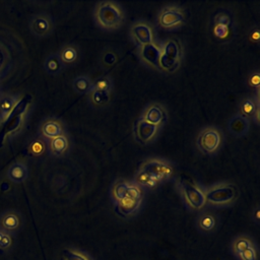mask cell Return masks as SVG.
I'll return each instance as SVG.
<instances>
[{
	"instance_id": "13",
	"label": "cell",
	"mask_w": 260,
	"mask_h": 260,
	"mask_svg": "<svg viewBox=\"0 0 260 260\" xmlns=\"http://www.w3.org/2000/svg\"><path fill=\"white\" fill-rule=\"evenodd\" d=\"M250 125L251 123L249 119L242 116L241 114H236L229 120L228 130L232 135L236 137H242L249 132Z\"/></svg>"
},
{
	"instance_id": "38",
	"label": "cell",
	"mask_w": 260,
	"mask_h": 260,
	"mask_svg": "<svg viewBox=\"0 0 260 260\" xmlns=\"http://www.w3.org/2000/svg\"><path fill=\"white\" fill-rule=\"evenodd\" d=\"M241 255L244 260H256V253L252 247L246 249L244 252L241 253Z\"/></svg>"
},
{
	"instance_id": "18",
	"label": "cell",
	"mask_w": 260,
	"mask_h": 260,
	"mask_svg": "<svg viewBox=\"0 0 260 260\" xmlns=\"http://www.w3.org/2000/svg\"><path fill=\"white\" fill-rule=\"evenodd\" d=\"M64 65H70L77 61L79 57V50L75 45H66L58 53Z\"/></svg>"
},
{
	"instance_id": "37",
	"label": "cell",
	"mask_w": 260,
	"mask_h": 260,
	"mask_svg": "<svg viewBox=\"0 0 260 260\" xmlns=\"http://www.w3.org/2000/svg\"><path fill=\"white\" fill-rule=\"evenodd\" d=\"M251 247V244L248 240H245V239H241L239 240L237 243H236V250L237 252L239 253H242L244 252L246 249L250 248Z\"/></svg>"
},
{
	"instance_id": "2",
	"label": "cell",
	"mask_w": 260,
	"mask_h": 260,
	"mask_svg": "<svg viewBox=\"0 0 260 260\" xmlns=\"http://www.w3.org/2000/svg\"><path fill=\"white\" fill-rule=\"evenodd\" d=\"M31 99L30 94L23 95L17 103H15L12 110L7 114V117L0 128V147H2L6 136L18 130L21 126L23 115L27 110Z\"/></svg>"
},
{
	"instance_id": "14",
	"label": "cell",
	"mask_w": 260,
	"mask_h": 260,
	"mask_svg": "<svg viewBox=\"0 0 260 260\" xmlns=\"http://www.w3.org/2000/svg\"><path fill=\"white\" fill-rule=\"evenodd\" d=\"M30 27L35 35L39 37H44L52 31L53 22L48 15L39 14L34 17L30 23Z\"/></svg>"
},
{
	"instance_id": "16",
	"label": "cell",
	"mask_w": 260,
	"mask_h": 260,
	"mask_svg": "<svg viewBox=\"0 0 260 260\" xmlns=\"http://www.w3.org/2000/svg\"><path fill=\"white\" fill-rule=\"evenodd\" d=\"M42 133L45 137L53 139L55 137L63 135V127L59 121L49 119L43 123Z\"/></svg>"
},
{
	"instance_id": "41",
	"label": "cell",
	"mask_w": 260,
	"mask_h": 260,
	"mask_svg": "<svg viewBox=\"0 0 260 260\" xmlns=\"http://www.w3.org/2000/svg\"><path fill=\"white\" fill-rule=\"evenodd\" d=\"M255 212H256V213H255V218H256V220H258V219H259V213H260V210H259V209H257Z\"/></svg>"
},
{
	"instance_id": "20",
	"label": "cell",
	"mask_w": 260,
	"mask_h": 260,
	"mask_svg": "<svg viewBox=\"0 0 260 260\" xmlns=\"http://www.w3.org/2000/svg\"><path fill=\"white\" fill-rule=\"evenodd\" d=\"M69 147V142L67 137L63 134L58 137H55L51 139L50 141V149L52 154L55 156H61L66 152V150Z\"/></svg>"
},
{
	"instance_id": "9",
	"label": "cell",
	"mask_w": 260,
	"mask_h": 260,
	"mask_svg": "<svg viewBox=\"0 0 260 260\" xmlns=\"http://www.w3.org/2000/svg\"><path fill=\"white\" fill-rule=\"evenodd\" d=\"M158 129H159L158 126L146 122L141 117L138 118L134 123L135 138L138 142L142 144H145L151 141L155 137Z\"/></svg>"
},
{
	"instance_id": "1",
	"label": "cell",
	"mask_w": 260,
	"mask_h": 260,
	"mask_svg": "<svg viewBox=\"0 0 260 260\" xmlns=\"http://www.w3.org/2000/svg\"><path fill=\"white\" fill-rule=\"evenodd\" d=\"M93 15L96 24L105 30L117 29L125 20L122 7L113 1L99 2L94 8Z\"/></svg>"
},
{
	"instance_id": "35",
	"label": "cell",
	"mask_w": 260,
	"mask_h": 260,
	"mask_svg": "<svg viewBox=\"0 0 260 260\" xmlns=\"http://www.w3.org/2000/svg\"><path fill=\"white\" fill-rule=\"evenodd\" d=\"M248 83L251 87H254V88L258 89L259 86H260V75H259V73L258 72H253L250 75L249 79H248Z\"/></svg>"
},
{
	"instance_id": "6",
	"label": "cell",
	"mask_w": 260,
	"mask_h": 260,
	"mask_svg": "<svg viewBox=\"0 0 260 260\" xmlns=\"http://www.w3.org/2000/svg\"><path fill=\"white\" fill-rule=\"evenodd\" d=\"M139 169L150 174L158 182L168 180L174 173V168L171 162L161 158L147 159L140 166Z\"/></svg>"
},
{
	"instance_id": "23",
	"label": "cell",
	"mask_w": 260,
	"mask_h": 260,
	"mask_svg": "<svg viewBox=\"0 0 260 260\" xmlns=\"http://www.w3.org/2000/svg\"><path fill=\"white\" fill-rule=\"evenodd\" d=\"M158 183L159 182L154 177H152L150 174L140 169L138 170L135 176V184H137L139 187L143 186V187L152 188V187H155Z\"/></svg>"
},
{
	"instance_id": "22",
	"label": "cell",
	"mask_w": 260,
	"mask_h": 260,
	"mask_svg": "<svg viewBox=\"0 0 260 260\" xmlns=\"http://www.w3.org/2000/svg\"><path fill=\"white\" fill-rule=\"evenodd\" d=\"M8 177L13 182H16V183L23 182L27 177V169L24 165H22L20 162H15L9 169Z\"/></svg>"
},
{
	"instance_id": "34",
	"label": "cell",
	"mask_w": 260,
	"mask_h": 260,
	"mask_svg": "<svg viewBox=\"0 0 260 260\" xmlns=\"http://www.w3.org/2000/svg\"><path fill=\"white\" fill-rule=\"evenodd\" d=\"M103 61L106 65H109V66H112L116 63L117 61V55L111 51L109 52H106L103 56Z\"/></svg>"
},
{
	"instance_id": "29",
	"label": "cell",
	"mask_w": 260,
	"mask_h": 260,
	"mask_svg": "<svg viewBox=\"0 0 260 260\" xmlns=\"http://www.w3.org/2000/svg\"><path fill=\"white\" fill-rule=\"evenodd\" d=\"M212 31L216 38L225 39L230 34V26H225V25H221V24H214Z\"/></svg>"
},
{
	"instance_id": "3",
	"label": "cell",
	"mask_w": 260,
	"mask_h": 260,
	"mask_svg": "<svg viewBox=\"0 0 260 260\" xmlns=\"http://www.w3.org/2000/svg\"><path fill=\"white\" fill-rule=\"evenodd\" d=\"M222 135L214 126H208L199 133L196 144L199 150L205 154H213L220 147Z\"/></svg>"
},
{
	"instance_id": "39",
	"label": "cell",
	"mask_w": 260,
	"mask_h": 260,
	"mask_svg": "<svg viewBox=\"0 0 260 260\" xmlns=\"http://www.w3.org/2000/svg\"><path fill=\"white\" fill-rule=\"evenodd\" d=\"M252 34H251V40L253 41V42H258L259 41V37H260V35H259V29L258 28H255V29H253L252 31H251Z\"/></svg>"
},
{
	"instance_id": "30",
	"label": "cell",
	"mask_w": 260,
	"mask_h": 260,
	"mask_svg": "<svg viewBox=\"0 0 260 260\" xmlns=\"http://www.w3.org/2000/svg\"><path fill=\"white\" fill-rule=\"evenodd\" d=\"M214 225H215V219L212 215L206 214L200 218V226L203 230H207V231L211 230V229H213Z\"/></svg>"
},
{
	"instance_id": "21",
	"label": "cell",
	"mask_w": 260,
	"mask_h": 260,
	"mask_svg": "<svg viewBox=\"0 0 260 260\" xmlns=\"http://www.w3.org/2000/svg\"><path fill=\"white\" fill-rule=\"evenodd\" d=\"M92 81L88 76L85 75H80L74 78L72 82L73 89L78 92L79 94H86L90 93L92 90Z\"/></svg>"
},
{
	"instance_id": "28",
	"label": "cell",
	"mask_w": 260,
	"mask_h": 260,
	"mask_svg": "<svg viewBox=\"0 0 260 260\" xmlns=\"http://www.w3.org/2000/svg\"><path fill=\"white\" fill-rule=\"evenodd\" d=\"M213 22H214V24H221V25H225V26H231L232 17L226 12L220 11L214 16Z\"/></svg>"
},
{
	"instance_id": "27",
	"label": "cell",
	"mask_w": 260,
	"mask_h": 260,
	"mask_svg": "<svg viewBox=\"0 0 260 260\" xmlns=\"http://www.w3.org/2000/svg\"><path fill=\"white\" fill-rule=\"evenodd\" d=\"M18 224H19L18 217L13 213L5 215L2 219V225L7 230H15L18 226Z\"/></svg>"
},
{
	"instance_id": "10",
	"label": "cell",
	"mask_w": 260,
	"mask_h": 260,
	"mask_svg": "<svg viewBox=\"0 0 260 260\" xmlns=\"http://www.w3.org/2000/svg\"><path fill=\"white\" fill-rule=\"evenodd\" d=\"M141 118L146 122L159 127L167 119V112L162 105L158 103H151L145 108Z\"/></svg>"
},
{
	"instance_id": "17",
	"label": "cell",
	"mask_w": 260,
	"mask_h": 260,
	"mask_svg": "<svg viewBox=\"0 0 260 260\" xmlns=\"http://www.w3.org/2000/svg\"><path fill=\"white\" fill-rule=\"evenodd\" d=\"M140 201L141 200H135V199H131V198L121 199L120 201L117 202L116 211H117V213H119L122 216L130 215L138 209V207L140 205Z\"/></svg>"
},
{
	"instance_id": "12",
	"label": "cell",
	"mask_w": 260,
	"mask_h": 260,
	"mask_svg": "<svg viewBox=\"0 0 260 260\" xmlns=\"http://www.w3.org/2000/svg\"><path fill=\"white\" fill-rule=\"evenodd\" d=\"M131 35L140 47L153 43L151 27L146 22H136L131 27Z\"/></svg>"
},
{
	"instance_id": "24",
	"label": "cell",
	"mask_w": 260,
	"mask_h": 260,
	"mask_svg": "<svg viewBox=\"0 0 260 260\" xmlns=\"http://www.w3.org/2000/svg\"><path fill=\"white\" fill-rule=\"evenodd\" d=\"M129 185H130V183L126 182V181H119L114 185V187L112 189V194L117 202L120 201L121 199H124L127 197Z\"/></svg>"
},
{
	"instance_id": "25",
	"label": "cell",
	"mask_w": 260,
	"mask_h": 260,
	"mask_svg": "<svg viewBox=\"0 0 260 260\" xmlns=\"http://www.w3.org/2000/svg\"><path fill=\"white\" fill-rule=\"evenodd\" d=\"M90 94V101L94 106H106L110 100V92L92 89Z\"/></svg>"
},
{
	"instance_id": "40",
	"label": "cell",
	"mask_w": 260,
	"mask_h": 260,
	"mask_svg": "<svg viewBox=\"0 0 260 260\" xmlns=\"http://www.w3.org/2000/svg\"><path fill=\"white\" fill-rule=\"evenodd\" d=\"M7 189H9V184H7V183H2V185H1V190H2V191H6Z\"/></svg>"
},
{
	"instance_id": "32",
	"label": "cell",
	"mask_w": 260,
	"mask_h": 260,
	"mask_svg": "<svg viewBox=\"0 0 260 260\" xmlns=\"http://www.w3.org/2000/svg\"><path fill=\"white\" fill-rule=\"evenodd\" d=\"M44 148H45V145L44 143L41 141V140H36L31 143L30 147H29V151L36 155L42 153L44 151Z\"/></svg>"
},
{
	"instance_id": "19",
	"label": "cell",
	"mask_w": 260,
	"mask_h": 260,
	"mask_svg": "<svg viewBox=\"0 0 260 260\" xmlns=\"http://www.w3.org/2000/svg\"><path fill=\"white\" fill-rule=\"evenodd\" d=\"M44 67H45V69L48 73L56 75V74H59L63 70L65 65L62 63L58 53H55V54L49 55L46 58L45 63H44Z\"/></svg>"
},
{
	"instance_id": "36",
	"label": "cell",
	"mask_w": 260,
	"mask_h": 260,
	"mask_svg": "<svg viewBox=\"0 0 260 260\" xmlns=\"http://www.w3.org/2000/svg\"><path fill=\"white\" fill-rule=\"evenodd\" d=\"M14 103L11 99H4L1 103V109H2V112L5 113V115H7L11 110L12 108L14 107Z\"/></svg>"
},
{
	"instance_id": "5",
	"label": "cell",
	"mask_w": 260,
	"mask_h": 260,
	"mask_svg": "<svg viewBox=\"0 0 260 260\" xmlns=\"http://www.w3.org/2000/svg\"><path fill=\"white\" fill-rule=\"evenodd\" d=\"M205 194V200L213 204H224L234 201L238 196L237 187L231 184L217 185L209 189Z\"/></svg>"
},
{
	"instance_id": "15",
	"label": "cell",
	"mask_w": 260,
	"mask_h": 260,
	"mask_svg": "<svg viewBox=\"0 0 260 260\" xmlns=\"http://www.w3.org/2000/svg\"><path fill=\"white\" fill-rule=\"evenodd\" d=\"M240 114L249 120H255L258 123L259 120V102L257 99L248 96L244 99L240 106Z\"/></svg>"
},
{
	"instance_id": "4",
	"label": "cell",
	"mask_w": 260,
	"mask_h": 260,
	"mask_svg": "<svg viewBox=\"0 0 260 260\" xmlns=\"http://www.w3.org/2000/svg\"><path fill=\"white\" fill-rule=\"evenodd\" d=\"M181 47L176 40H169L165 43L161 49L160 56V70L173 72L180 65Z\"/></svg>"
},
{
	"instance_id": "8",
	"label": "cell",
	"mask_w": 260,
	"mask_h": 260,
	"mask_svg": "<svg viewBox=\"0 0 260 260\" xmlns=\"http://www.w3.org/2000/svg\"><path fill=\"white\" fill-rule=\"evenodd\" d=\"M185 19V14L182 8L175 5L164 7L157 16V22L162 28L177 27L183 24Z\"/></svg>"
},
{
	"instance_id": "7",
	"label": "cell",
	"mask_w": 260,
	"mask_h": 260,
	"mask_svg": "<svg viewBox=\"0 0 260 260\" xmlns=\"http://www.w3.org/2000/svg\"><path fill=\"white\" fill-rule=\"evenodd\" d=\"M180 188L189 206L194 209H200L206 202L204 192L188 179L180 180Z\"/></svg>"
},
{
	"instance_id": "31",
	"label": "cell",
	"mask_w": 260,
	"mask_h": 260,
	"mask_svg": "<svg viewBox=\"0 0 260 260\" xmlns=\"http://www.w3.org/2000/svg\"><path fill=\"white\" fill-rule=\"evenodd\" d=\"M63 256L65 260H87L83 255L76 253L71 250H64L63 251Z\"/></svg>"
},
{
	"instance_id": "26",
	"label": "cell",
	"mask_w": 260,
	"mask_h": 260,
	"mask_svg": "<svg viewBox=\"0 0 260 260\" xmlns=\"http://www.w3.org/2000/svg\"><path fill=\"white\" fill-rule=\"evenodd\" d=\"M92 89L111 92L113 89V81L109 76H103L92 83Z\"/></svg>"
},
{
	"instance_id": "33",
	"label": "cell",
	"mask_w": 260,
	"mask_h": 260,
	"mask_svg": "<svg viewBox=\"0 0 260 260\" xmlns=\"http://www.w3.org/2000/svg\"><path fill=\"white\" fill-rule=\"evenodd\" d=\"M12 240L8 234L0 232V249H7L11 246Z\"/></svg>"
},
{
	"instance_id": "11",
	"label": "cell",
	"mask_w": 260,
	"mask_h": 260,
	"mask_svg": "<svg viewBox=\"0 0 260 260\" xmlns=\"http://www.w3.org/2000/svg\"><path fill=\"white\" fill-rule=\"evenodd\" d=\"M160 56L161 48H159L154 43L142 46L140 49V57L147 65L160 70Z\"/></svg>"
}]
</instances>
